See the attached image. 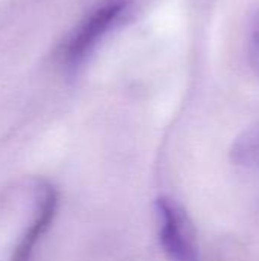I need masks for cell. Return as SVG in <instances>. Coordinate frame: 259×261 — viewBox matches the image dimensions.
Listing matches in <instances>:
<instances>
[{
    "instance_id": "1",
    "label": "cell",
    "mask_w": 259,
    "mask_h": 261,
    "mask_svg": "<svg viewBox=\"0 0 259 261\" xmlns=\"http://www.w3.org/2000/svg\"><path fill=\"white\" fill-rule=\"evenodd\" d=\"M130 9V0H102L75 28L64 46V63L76 70L93 54L102 38L119 24Z\"/></svg>"
},
{
    "instance_id": "2",
    "label": "cell",
    "mask_w": 259,
    "mask_h": 261,
    "mask_svg": "<svg viewBox=\"0 0 259 261\" xmlns=\"http://www.w3.org/2000/svg\"><path fill=\"white\" fill-rule=\"evenodd\" d=\"M159 242L171 261H202L197 231L188 213L172 199L156 202Z\"/></svg>"
},
{
    "instance_id": "3",
    "label": "cell",
    "mask_w": 259,
    "mask_h": 261,
    "mask_svg": "<svg viewBox=\"0 0 259 261\" xmlns=\"http://www.w3.org/2000/svg\"><path fill=\"white\" fill-rule=\"evenodd\" d=\"M58 211V191L47 182L38 185L37 194V211L18 245L15 246L9 261H32L35 248L41 237L50 228Z\"/></svg>"
},
{
    "instance_id": "4",
    "label": "cell",
    "mask_w": 259,
    "mask_h": 261,
    "mask_svg": "<svg viewBox=\"0 0 259 261\" xmlns=\"http://www.w3.org/2000/svg\"><path fill=\"white\" fill-rule=\"evenodd\" d=\"M237 164L259 170V125L246 132L234 147Z\"/></svg>"
},
{
    "instance_id": "5",
    "label": "cell",
    "mask_w": 259,
    "mask_h": 261,
    "mask_svg": "<svg viewBox=\"0 0 259 261\" xmlns=\"http://www.w3.org/2000/svg\"><path fill=\"white\" fill-rule=\"evenodd\" d=\"M249 55L250 63L255 67V70L259 72V14L255 17L252 31H250V40H249Z\"/></svg>"
}]
</instances>
